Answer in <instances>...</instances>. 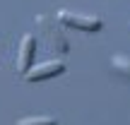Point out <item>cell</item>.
I'll list each match as a JSON object with an SVG mask.
<instances>
[{
	"instance_id": "4",
	"label": "cell",
	"mask_w": 130,
	"mask_h": 125,
	"mask_svg": "<svg viewBox=\"0 0 130 125\" xmlns=\"http://www.w3.org/2000/svg\"><path fill=\"white\" fill-rule=\"evenodd\" d=\"M17 125H58V120L51 116H29V118H19Z\"/></svg>"
},
{
	"instance_id": "3",
	"label": "cell",
	"mask_w": 130,
	"mask_h": 125,
	"mask_svg": "<svg viewBox=\"0 0 130 125\" xmlns=\"http://www.w3.org/2000/svg\"><path fill=\"white\" fill-rule=\"evenodd\" d=\"M60 72H65V65L60 60H51V63H41L36 67H31L24 77H27V82H41V79H51Z\"/></svg>"
},
{
	"instance_id": "2",
	"label": "cell",
	"mask_w": 130,
	"mask_h": 125,
	"mask_svg": "<svg viewBox=\"0 0 130 125\" xmlns=\"http://www.w3.org/2000/svg\"><path fill=\"white\" fill-rule=\"evenodd\" d=\"M34 51H36V39L31 36V34H24L22 39V46H19V58H17V72L27 75L29 70H31V63H34Z\"/></svg>"
},
{
	"instance_id": "5",
	"label": "cell",
	"mask_w": 130,
	"mask_h": 125,
	"mask_svg": "<svg viewBox=\"0 0 130 125\" xmlns=\"http://www.w3.org/2000/svg\"><path fill=\"white\" fill-rule=\"evenodd\" d=\"M111 63H113V70H116V72H121L123 77H130V58H125V56H113Z\"/></svg>"
},
{
	"instance_id": "1",
	"label": "cell",
	"mask_w": 130,
	"mask_h": 125,
	"mask_svg": "<svg viewBox=\"0 0 130 125\" xmlns=\"http://www.w3.org/2000/svg\"><path fill=\"white\" fill-rule=\"evenodd\" d=\"M58 22L65 27L79 29V31H99L104 27V22L99 17H89V14H77L70 10H58Z\"/></svg>"
}]
</instances>
